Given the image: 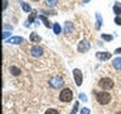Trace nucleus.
I'll return each instance as SVG.
<instances>
[{
    "mask_svg": "<svg viewBox=\"0 0 121 114\" xmlns=\"http://www.w3.org/2000/svg\"><path fill=\"white\" fill-rule=\"evenodd\" d=\"M112 66L115 67L116 70H121V57H116V58L112 61Z\"/></svg>",
    "mask_w": 121,
    "mask_h": 114,
    "instance_id": "10",
    "label": "nucleus"
},
{
    "mask_svg": "<svg viewBox=\"0 0 121 114\" xmlns=\"http://www.w3.org/2000/svg\"><path fill=\"white\" fill-rule=\"evenodd\" d=\"M30 41L32 42H40V37L37 33H30Z\"/></svg>",
    "mask_w": 121,
    "mask_h": 114,
    "instance_id": "13",
    "label": "nucleus"
},
{
    "mask_svg": "<svg viewBox=\"0 0 121 114\" xmlns=\"http://www.w3.org/2000/svg\"><path fill=\"white\" fill-rule=\"evenodd\" d=\"M49 85L52 87H54V89H58L63 85V79L60 77V76H56V77H52L49 80Z\"/></svg>",
    "mask_w": 121,
    "mask_h": 114,
    "instance_id": "4",
    "label": "nucleus"
},
{
    "mask_svg": "<svg viewBox=\"0 0 121 114\" xmlns=\"http://www.w3.org/2000/svg\"><path fill=\"white\" fill-rule=\"evenodd\" d=\"M96 57L98 60H101V61H106V60L111 58V53H108V52H97Z\"/></svg>",
    "mask_w": 121,
    "mask_h": 114,
    "instance_id": "8",
    "label": "nucleus"
},
{
    "mask_svg": "<svg viewBox=\"0 0 121 114\" xmlns=\"http://www.w3.org/2000/svg\"><path fill=\"white\" fill-rule=\"evenodd\" d=\"M59 99H60V101H64V103L71 101L72 99H73V93H72V90L68 89V87L63 89L59 94Z\"/></svg>",
    "mask_w": 121,
    "mask_h": 114,
    "instance_id": "2",
    "label": "nucleus"
},
{
    "mask_svg": "<svg viewBox=\"0 0 121 114\" xmlns=\"http://www.w3.org/2000/svg\"><path fill=\"white\" fill-rule=\"evenodd\" d=\"M91 48V43L88 41H81L79 42V44H78V51L81 52V53H85V52H87L88 49Z\"/></svg>",
    "mask_w": 121,
    "mask_h": 114,
    "instance_id": "5",
    "label": "nucleus"
},
{
    "mask_svg": "<svg viewBox=\"0 0 121 114\" xmlns=\"http://www.w3.org/2000/svg\"><path fill=\"white\" fill-rule=\"evenodd\" d=\"M77 109H78V103H74V105H73V109H72L71 114H76V112H77Z\"/></svg>",
    "mask_w": 121,
    "mask_h": 114,
    "instance_id": "22",
    "label": "nucleus"
},
{
    "mask_svg": "<svg viewBox=\"0 0 121 114\" xmlns=\"http://www.w3.org/2000/svg\"><path fill=\"white\" fill-rule=\"evenodd\" d=\"M96 99L101 105L108 104L111 101V94L106 93V91H100V93H96Z\"/></svg>",
    "mask_w": 121,
    "mask_h": 114,
    "instance_id": "1",
    "label": "nucleus"
},
{
    "mask_svg": "<svg viewBox=\"0 0 121 114\" xmlns=\"http://www.w3.org/2000/svg\"><path fill=\"white\" fill-rule=\"evenodd\" d=\"M81 114H90V109L88 108H82L81 109Z\"/></svg>",
    "mask_w": 121,
    "mask_h": 114,
    "instance_id": "24",
    "label": "nucleus"
},
{
    "mask_svg": "<svg viewBox=\"0 0 121 114\" xmlns=\"http://www.w3.org/2000/svg\"><path fill=\"white\" fill-rule=\"evenodd\" d=\"M98 85H100V87H102V89L108 90V89H112L113 87V81L108 77H104L98 81Z\"/></svg>",
    "mask_w": 121,
    "mask_h": 114,
    "instance_id": "3",
    "label": "nucleus"
},
{
    "mask_svg": "<svg viewBox=\"0 0 121 114\" xmlns=\"http://www.w3.org/2000/svg\"><path fill=\"white\" fill-rule=\"evenodd\" d=\"M115 23H116V24H119V25H121V17H116L115 18Z\"/></svg>",
    "mask_w": 121,
    "mask_h": 114,
    "instance_id": "25",
    "label": "nucleus"
},
{
    "mask_svg": "<svg viewBox=\"0 0 121 114\" xmlns=\"http://www.w3.org/2000/svg\"><path fill=\"white\" fill-rule=\"evenodd\" d=\"M44 114H59V113L57 112L56 109H52V108H51V109H47V110H45Z\"/></svg>",
    "mask_w": 121,
    "mask_h": 114,
    "instance_id": "21",
    "label": "nucleus"
},
{
    "mask_svg": "<svg viewBox=\"0 0 121 114\" xmlns=\"http://www.w3.org/2000/svg\"><path fill=\"white\" fill-rule=\"evenodd\" d=\"M3 8H4V10H5L6 9V6H8V0H3Z\"/></svg>",
    "mask_w": 121,
    "mask_h": 114,
    "instance_id": "27",
    "label": "nucleus"
},
{
    "mask_svg": "<svg viewBox=\"0 0 121 114\" xmlns=\"http://www.w3.org/2000/svg\"><path fill=\"white\" fill-rule=\"evenodd\" d=\"M10 72L14 76H19V75H20V68H18V67H15V66H11L10 67Z\"/></svg>",
    "mask_w": 121,
    "mask_h": 114,
    "instance_id": "11",
    "label": "nucleus"
},
{
    "mask_svg": "<svg viewBox=\"0 0 121 114\" xmlns=\"http://www.w3.org/2000/svg\"><path fill=\"white\" fill-rule=\"evenodd\" d=\"M53 30H54L56 34H59L60 30H62V28H60V25L58 24V23H54V24H53Z\"/></svg>",
    "mask_w": 121,
    "mask_h": 114,
    "instance_id": "15",
    "label": "nucleus"
},
{
    "mask_svg": "<svg viewBox=\"0 0 121 114\" xmlns=\"http://www.w3.org/2000/svg\"><path fill=\"white\" fill-rule=\"evenodd\" d=\"M90 1V0H83V3H88Z\"/></svg>",
    "mask_w": 121,
    "mask_h": 114,
    "instance_id": "30",
    "label": "nucleus"
},
{
    "mask_svg": "<svg viewBox=\"0 0 121 114\" xmlns=\"http://www.w3.org/2000/svg\"><path fill=\"white\" fill-rule=\"evenodd\" d=\"M116 114H121V112H119V113H116Z\"/></svg>",
    "mask_w": 121,
    "mask_h": 114,
    "instance_id": "32",
    "label": "nucleus"
},
{
    "mask_svg": "<svg viewBox=\"0 0 121 114\" xmlns=\"http://www.w3.org/2000/svg\"><path fill=\"white\" fill-rule=\"evenodd\" d=\"M96 18H97V25H96V28L97 29H100V27L102 25V18H101V15L100 14H96Z\"/></svg>",
    "mask_w": 121,
    "mask_h": 114,
    "instance_id": "16",
    "label": "nucleus"
},
{
    "mask_svg": "<svg viewBox=\"0 0 121 114\" xmlns=\"http://www.w3.org/2000/svg\"><path fill=\"white\" fill-rule=\"evenodd\" d=\"M115 53H117V55H120V53H121V48H117L116 51H115Z\"/></svg>",
    "mask_w": 121,
    "mask_h": 114,
    "instance_id": "29",
    "label": "nucleus"
},
{
    "mask_svg": "<svg viewBox=\"0 0 121 114\" xmlns=\"http://www.w3.org/2000/svg\"><path fill=\"white\" fill-rule=\"evenodd\" d=\"M73 29V25H72L71 22H66V27H64V32L66 33H71V30Z\"/></svg>",
    "mask_w": 121,
    "mask_h": 114,
    "instance_id": "12",
    "label": "nucleus"
},
{
    "mask_svg": "<svg viewBox=\"0 0 121 114\" xmlns=\"http://www.w3.org/2000/svg\"><path fill=\"white\" fill-rule=\"evenodd\" d=\"M20 5H22V8H23V10H24V11H30V5H28L26 3L20 1Z\"/></svg>",
    "mask_w": 121,
    "mask_h": 114,
    "instance_id": "17",
    "label": "nucleus"
},
{
    "mask_svg": "<svg viewBox=\"0 0 121 114\" xmlns=\"http://www.w3.org/2000/svg\"><path fill=\"white\" fill-rule=\"evenodd\" d=\"M33 1H39V0H33Z\"/></svg>",
    "mask_w": 121,
    "mask_h": 114,
    "instance_id": "31",
    "label": "nucleus"
},
{
    "mask_svg": "<svg viewBox=\"0 0 121 114\" xmlns=\"http://www.w3.org/2000/svg\"><path fill=\"white\" fill-rule=\"evenodd\" d=\"M101 37L105 41H112V36H110V34H101Z\"/></svg>",
    "mask_w": 121,
    "mask_h": 114,
    "instance_id": "20",
    "label": "nucleus"
},
{
    "mask_svg": "<svg viewBox=\"0 0 121 114\" xmlns=\"http://www.w3.org/2000/svg\"><path fill=\"white\" fill-rule=\"evenodd\" d=\"M45 3H47L48 6H54L57 3H58V0H45Z\"/></svg>",
    "mask_w": 121,
    "mask_h": 114,
    "instance_id": "18",
    "label": "nucleus"
},
{
    "mask_svg": "<svg viewBox=\"0 0 121 114\" xmlns=\"http://www.w3.org/2000/svg\"><path fill=\"white\" fill-rule=\"evenodd\" d=\"M24 41L22 37H13V38H9L8 39V43H11V44H19Z\"/></svg>",
    "mask_w": 121,
    "mask_h": 114,
    "instance_id": "9",
    "label": "nucleus"
},
{
    "mask_svg": "<svg viewBox=\"0 0 121 114\" xmlns=\"http://www.w3.org/2000/svg\"><path fill=\"white\" fill-rule=\"evenodd\" d=\"M73 76H74V80H76V85H77V86H81V85H82V80H83L81 70L74 68V70H73Z\"/></svg>",
    "mask_w": 121,
    "mask_h": 114,
    "instance_id": "6",
    "label": "nucleus"
},
{
    "mask_svg": "<svg viewBox=\"0 0 121 114\" xmlns=\"http://www.w3.org/2000/svg\"><path fill=\"white\" fill-rule=\"evenodd\" d=\"M40 20H43V23H44V25L47 27V28H51V23H49V20L47 19V17H44V15H40Z\"/></svg>",
    "mask_w": 121,
    "mask_h": 114,
    "instance_id": "14",
    "label": "nucleus"
},
{
    "mask_svg": "<svg viewBox=\"0 0 121 114\" xmlns=\"http://www.w3.org/2000/svg\"><path fill=\"white\" fill-rule=\"evenodd\" d=\"M9 32H6V30H4V33H3V38H4V39H6V38H8V36H9Z\"/></svg>",
    "mask_w": 121,
    "mask_h": 114,
    "instance_id": "26",
    "label": "nucleus"
},
{
    "mask_svg": "<svg viewBox=\"0 0 121 114\" xmlns=\"http://www.w3.org/2000/svg\"><path fill=\"white\" fill-rule=\"evenodd\" d=\"M35 15H37L35 11H32V14H30V15H29V18H28V22L33 23V22H34V18H35Z\"/></svg>",
    "mask_w": 121,
    "mask_h": 114,
    "instance_id": "19",
    "label": "nucleus"
},
{
    "mask_svg": "<svg viewBox=\"0 0 121 114\" xmlns=\"http://www.w3.org/2000/svg\"><path fill=\"white\" fill-rule=\"evenodd\" d=\"M78 98L81 99L82 101H87V98H86V95L83 94V93H81V94H79V95H78Z\"/></svg>",
    "mask_w": 121,
    "mask_h": 114,
    "instance_id": "23",
    "label": "nucleus"
},
{
    "mask_svg": "<svg viewBox=\"0 0 121 114\" xmlns=\"http://www.w3.org/2000/svg\"><path fill=\"white\" fill-rule=\"evenodd\" d=\"M30 55L33 57H40L43 55V48L39 47V46H34V47L30 49Z\"/></svg>",
    "mask_w": 121,
    "mask_h": 114,
    "instance_id": "7",
    "label": "nucleus"
},
{
    "mask_svg": "<svg viewBox=\"0 0 121 114\" xmlns=\"http://www.w3.org/2000/svg\"><path fill=\"white\" fill-rule=\"evenodd\" d=\"M4 28H5V29H9V30H13V27H11V25L9 27V25H6V24H5V25H4Z\"/></svg>",
    "mask_w": 121,
    "mask_h": 114,
    "instance_id": "28",
    "label": "nucleus"
}]
</instances>
